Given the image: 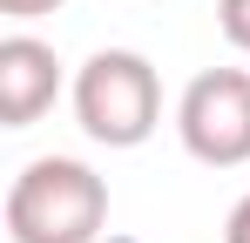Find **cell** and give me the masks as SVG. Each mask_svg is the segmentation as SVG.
I'll return each mask as SVG.
<instances>
[{
	"label": "cell",
	"mask_w": 250,
	"mask_h": 243,
	"mask_svg": "<svg viewBox=\"0 0 250 243\" xmlns=\"http://www.w3.org/2000/svg\"><path fill=\"white\" fill-rule=\"evenodd\" d=\"M102 243H135V237H102Z\"/></svg>",
	"instance_id": "8"
},
{
	"label": "cell",
	"mask_w": 250,
	"mask_h": 243,
	"mask_svg": "<svg viewBox=\"0 0 250 243\" xmlns=\"http://www.w3.org/2000/svg\"><path fill=\"white\" fill-rule=\"evenodd\" d=\"M223 243H250V189L230 202V216H223Z\"/></svg>",
	"instance_id": "6"
},
{
	"label": "cell",
	"mask_w": 250,
	"mask_h": 243,
	"mask_svg": "<svg viewBox=\"0 0 250 243\" xmlns=\"http://www.w3.org/2000/svg\"><path fill=\"white\" fill-rule=\"evenodd\" d=\"M176 135L203 169L250 162V68H203L176 101Z\"/></svg>",
	"instance_id": "3"
},
{
	"label": "cell",
	"mask_w": 250,
	"mask_h": 243,
	"mask_svg": "<svg viewBox=\"0 0 250 243\" xmlns=\"http://www.w3.org/2000/svg\"><path fill=\"white\" fill-rule=\"evenodd\" d=\"M61 95V54L41 34L0 40V128H34Z\"/></svg>",
	"instance_id": "4"
},
{
	"label": "cell",
	"mask_w": 250,
	"mask_h": 243,
	"mask_svg": "<svg viewBox=\"0 0 250 243\" xmlns=\"http://www.w3.org/2000/svg\"><path fill=\"white\" fill-rule=\"evenodd\" d=\"M216 27L237 54H250V0H216Z\"/></svg>",
	"instance_id": "5"
},
{
	"label": "cell",
	"mask_w": 250,
	"mask_h": 243,
	"mask_svg": "<svg viewBox=\"0 0 250 243\" xmlns=\"http://www.w3.org/2000/svg\"><path fill=\"white\" fill-rule=\"evenodd\" d=\"M7 237L14 243H102L108 237V182L82 156H34L7 182Z\"/></svg>",
	"instance_id": "1"
},
{
	"label": "cell",
	"mask_w": 250,
	"mask_h": 243,
	"mask_svg": "<svg viewBox=\"0 0 250 243\" xmlns=\"http://www.w3.org/2000/svg\"><path fill=\"white\" fill-rule=\"evenodd\" d=\"M75 122L102 149H142L163 122V75L135 47H95L75 68Z\"/></svg>",
	"instance_id": "2"
},
{
	"label": "cell",
	"mask_w": 250,
	"mask_h": 243,
	"mask_svg": "<svg viewBox=\"0 0 250 243\" xmlns=\"http://www.w3.org/2000/svg\"><path fill=\"white\" fill-rule=\"evenodd\" d=\"M61 0H0V14L7 20H41V14H54Z\"/></svg>",
	"instance_id": "7"
}]
</instances>
